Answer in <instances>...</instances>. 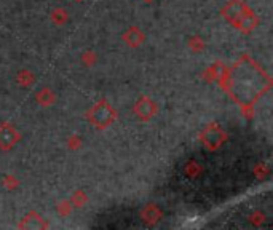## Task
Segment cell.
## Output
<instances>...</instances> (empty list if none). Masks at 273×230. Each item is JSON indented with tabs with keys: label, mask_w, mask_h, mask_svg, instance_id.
Listing matches in <instances>:
<instances>
[{
	"label": "cell",
	"mask_w": 273,
	"mask_h": 230,
	"mask_svg": "<svg viewBox=\"0 0 273 230\" xmlns=\"http://www.w3.org/2000/svg\"><path fill=\"white\" fill-rule=\"evenodd\" d=\"M240 67H237L238 73H232V75L225 77L230 82V93L233 95V98L240 101L241 103V98L243 95L246 96V103L249 104L252 99H256L259 96V93H262L263 90V82H268L267 77L263 75V72L249 61V67H248V75L246 77V70H244V59H241V62L238 64Z\"/></svg>",
	"instance_id": "6da1fadb"
},
{
	"label": "cell",
	"mask_w": 273,
	"mask_h": 230,
	"mask_svg": "<svg viewBox=\"0 0 273 230\" xmlns=\"http://www.w3.org/2000/svg\"><path fill=\"white\" fill-rule=\"evenodd\" d=\"M222 13L235 27H237V29H240L243 32L252 31L257 24V20L254 18V13L241 2V0H230V2L225 5Z\"/></svg>",
	"instance_id": "7a4b0ae2"
},
{
	"label": "cell",
	"mask_w": 273,
	"mask_h": 230,
	"mask_svg": "<svg viewBox=\"0 0 273 230\" xmlns=\"http://www.w3.org/2000/svg\"><path fill=\"white\" fill-rule=\"evenodd\" d=\"M115 117H117L115 110L112 109V106L107 101H101L96 106H93L88 112V120L95 126H98L99 130H104L106 126H109L115 120Z\"/></svg>",
	"instance_id": "3957f363"
},
{
	"label": "cell",
	"mask_w": 273,
	"mask_h": 230,
	"mask_svg": "<svg viewBox=\"0 0 273 230\" xmlns=\"http://www.w3.org/2000/svg\"><path fill=\"white\" fill-rule=\"evenodd\" d=\"M201 141L203 144L208 147V149L214 150V149H218L219 145H222V142L225 141V133L221 130V128L213 123L210 125L206 130H203L201 133Z\"/></svg>",
	"instance_id": "277c9868"
},
{
	"label": "cell",
	"mask_w": 273,
	"mask_h": 230,
	"mask_svg": "<svg viewBox=\"0 0 273 230\" xmlns=\"http://www.w3.org/2000/svg\"><path fill=\"white\" fill-rule=\"evenodd\" d=\"M20 141V133L10 123H2L0 125V149L2 150H10L12 147Z\"/></svg>",
	"instance_id": "5b68a950"
},
{
	"label": "cell",
	"mask_w": 273,
	"mask_h": 230,
	"mask_svg": "<svg viewBox=\"0 0 273 230\" xmlns=\"http://www.w3.org/2000/svg\"><path fill=\"white\" fill-rule=\"evenodd\" d=\"M134 112L139 115V118L149 120V118H152L155 115L157 106H155L154 101H150L149 98H141L134 106Z\"/></svg>",
	"instance_id": "8992f818"
},
{
	"label": "cell",
	"mask_w": 273,
	"mask_h": 230,
	"mask_svg": "<svg viewBox=\"0 0 273 230\" xmlns=\"http://www.w3.org/2000/svg\"><path fill=\"white\" fill-rule=\"evenodd\" d=\"M123 39L128 45H131V47H138V45L143 43L144 40V34L141 32L138 27H129V29L125 32Z\"/></svg>",
	"instance_id": "52a82bcc"
},
{
	"label": "cell",
	"mask_w": 273,
	"mask_h": 230,
	"mask_svg": "<svg viewBox=\"0 0 273 230\" xmlns=\"http://www.w3.org/2000/svg\"><path fill=\"white\" fill-rule=\"evenodd\" d=\"M20 225L24 227V228H43V227H46V224L43 222V219L37 213H31L29 216H26Z\"/></svg>",
	"instance_id": "ba28073f"
},
{
	"label": "cell",
	"mask_w": 273,
	"mask_h": 230,
	"mask_svg": "<svg viewBox=\"0 0 273 230\" xmlns=\"http://www.w3.org/2000/svg\"><path fill=\"white\" fill-rule=\"evenodd\" d=\"M162 217V211H160L155 205H149L143 209V219L147 224H155L157 220Z\"/></svg>",
	"instance_id": "9c48e42d"
},
{
	"label": "cell",
	"mask_w": 273,
	"mask_h": 230,
	"mask_svg": "<svg viewBox=\"0 0 273 230\" xmlns=\"http://www.w3.org/2000/svg\"><path fill=\"white\" fill-rule=\"evenodd\" d=\"M37 101H39L42 106H51V103L54 101V95L51 93V90H48V88L40 90L39 95H37Z\"/></svg>",
	"instance_id": "30bf717a"
},
{
	"label": "cell",
	"mask_w": 273,
	"mask_h": 230,
	"mask_svg": "<svg viewBox=\"0 0 273 230\" xmlns=\"http://www.w3.org/2000/svg\"><path fill=\"white\" fill-rule=\"evenodd\" d=\"M51 20L56 24H64L65 21L69 20V15H67V12L64 10V8H56V10L51 13Z\"/></svg>",
	"instance_id": "8fae6325"
},
{
	"label": "cell",
	"mask_w": 273,
	"mask_h": 230,
	"mask_svg": "<svg viewBox=\"0 0 273 230\" xmlns=\"http://www.w3.org/2000/svg\"><path fill=\"white\" fill-rule=\"evenodd\" d=\"M18 82L23 85H31L32 82H34V75L31 72H27V70H23L20 75H18Z\"/></svg>",
	"instance_id": "7c38bea8"
},
{
	"label": "cell",
	"mask_w": 273,
	"mask_h": 230,
	"mask_svg": "<svg viewBox=\"0 0 273 230\" xmlns=\"http://www.w3.org/2000/svg\"><path fill=\"white\" fill-rule=\"evenodd\" d=\"M85 201H87V195H85L83 192H75V195H74V205H75V206H82V205H85Z\"/></svg>",
	"instance_id": "4fadbf2b"
},
{
	"label": "cell",
	"mask_w": 273,
	"mask_h": 230,
	"mask_svg": "<svg viewBox=\"0 0 273 230\" xmlns=\"http://www.w3.org/2000/svg\"><path fill=\"white\" fill-rule=\"evenodd\" d=\"M58 209H59V213H61V214H69V213H71V203H69L67 200H65V201H61L59 206H58Z\"/></svg>",
	"instance_id": "5bb4252c"
},
{
	"label": "cell",
	"mask_w": 273,
	"mask_h": 230,
	"mask_svg": "<svg viewBox=\"0 0 273 230\" xmlns=\"http://www.w3.org/2000/svg\"><path fill=\"white\" fill-rule=\"evenodd\" d=\"M4 186L15 189V187H18V181L13 176H7V178H4Z\"/></svg>",
	"instance_id": "9a60e30c"
},
{
	"label": "cell",
	"mask_w": 273,
	"mask_h": 230,
	"mask_svg": "<svg viewBox=\"0 0 273 230\" xmlns=\"http://www.w3.org/2000/svg\"><path fill=\"white\" fill-rule=\"evenodd\" d=\"M146 2H149V4H150V2H152V0H146Z\"/></svg>",
	"instance_id": "2e32d148"
}]
</instances>
